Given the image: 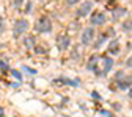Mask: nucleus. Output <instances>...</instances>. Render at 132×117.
<instances>
[{
  "label": "nucleus",
  "mask_w": 132,
  "mask_h": 117,
  "mask_svg": "<svg viewBox=\"0 0 132 117\" xmlns=\"http://www.w3.org/2000/svg\"><path fill=\"white\" fill-rule=\"evenodd\" d=\"M35 31L36 33H51L52 31V22L47 16H43L39 17L35 24Z\"/></svg>",
  "instance_id": "nucleus-1"
},
{
  "label": "nucleus",
  "mask_w": 132,
  "mask_h": 117,
  "mask_svg": "<svg viewBox=\"0 0 132 117\" xmlns=\"http://www.w3.org/2000/svg\"><path fill=\"white\" fill-rule=\"evenodd\" d=\"M28 20L27 19H18L14 22V27H13V35H14V38H19L21 35H24V31H27V28H28Z\"/></svg>",
  "instance_id": "nucleus-2"
},
{
  "label": "nucleus",
  "mask_w": 132,
  "mask_h": 117,
  "mask_svg": "<svg viewBox=\"0 0 132 117\" xmlns=\"http://www.w3.org/2000/svg\"><path fill=\"white\" fill-rule=\"evenodd\" d=\"M94 39V28L93 27H87L84 31H82V36H80V42L84 45H90Z\"/></svg>",
  "instance_id": "nucleus-3"
},
{
  "label": "nucleus",
  "mask_w": 132,
  "mask_h": 117,
  "mask_svg": "<svg viewBox=\"0 0 132 117\" xmlns=\"http://www.w3.org/2000/svg\"><path fill=\"white\" fill-rule=\"evenodd\" d=\"M93 9V2H90V0H87V2H84L76 11L77 17H85L87 14H90V11Z\"/></svg>",
  "instance_id": "nucleus-4"
},
{
  "label": "nucleus",
  "mask_w": 132,
  "mask_h": 117,
  "mask_svg": "<svg viewBox=\"0 0 132 117\" xmlns=\"http://www.w3.org/2000/svg\"><path fill=\"white\" fill-rule=\"evenodd\" d=\"M90 22H91V25H94V27H101V25H104L105 22H107V16L104 14V13H94L93 16H91V19H90Z\"/></svg>",
  "instance_id": "nucleus-5"
},
{
  "label": "nucleus",
  "mask_w": 132,
  "mask_h": 117,
  "mask_svg": "<svg viewBox=\"0 0 132 117\" xmlns=\"http://www.w3.org/2000/svg\"><path fill=\"white\" fill-rule=\"evenodd\" d=\"M69 44H71V39L68 36H58L57 38V47H58L60 52H64V50L69 47Z\"/></svg>",
  "instance_id": "nucleus-6"
},
{
  "label": "nucleus",
  "mask_w": 132,
  "mask_h": 117,
  "mask_svg": "<svg viewBox=\"0 0 132 117\" xmlns=\"http://www.w3.org/2000/svg\"><path fill=\"white\" fill-rule=\"evenodd\" d=\"M113 59L110 58V56H104L102 58V75H107L110 70H112V67H113Z\"/></svg>",
  "instance_id": "nucleus-7"
},
{
  "label": "nucleus",
  "mask_w": 132,
  "mask_h": 117,
  "mask_svg": "<svg viewBox=\"0 0 132 117\" xmlns=\"http://www.w3.org/2000/svg\"><path fill=\"white\" fill-rule=\"evenodd\" d=\"M109 53L110 55H118L120 53V41L117 38L110 42V45H109Z\"/></svg>",
  "instance_id": "nucleus-8"
},
{
  "label": "nucleus",
  "mask_w": 132,
  "mask_h": 117,
  "mask_svg": "<svg viewBox=\"0 0 132 117\" xmlns=\"http://www.w3.org/2000/svg\"><path fill=\"white\" fill-rule=\"evenodd\" d=\"M126 13H127L126 8H121V6H120V8H115V9L112 11V14H113V16H112V20H118L120 17H123Z\"/></svg>",
  "instance_id": "nucleus-9"
},
{
  "label": "nucleus",
  "mask_w": 132,
  "mask_h": 117,
  "mask_svg": "<svg viewBox=\"0 0 132 117\" xmlns=\"http://www.w3.org/2000/svg\"><path fill=\"white\" fill-rule=\"evenodd\" d=\"M130 84H132V77L129 75V77L123 78V80L118 83V88H120L121 91H124V89H129V88H130Z\"/></svg>",
  "instance_id": "nucleus-10"
},
{
  "label": "nucleus",
  "mask_w": 132,
  "mask_h": 117,
  "mask_svg": "<svg viewBox=\"0 0 132 117\" xmlns=\"http://www.w3.org/2000/svg\"><path fill=\"white\" fill-rule=\"evenodd\" d=\"M55 81H57V83H63V84H69V86H74V88H77V86H79V81H77V80H69V78H66V77L57 78Z\"/></svg>",
  "instance_id": "nucleus-11"
},
{
  "label": "nucleus",
  "mask_w": 132,
  "mask_h": 117,
  "mask_svg": "<svg viewBox=\"0 0 132 117\" xmlns=\"http://www.w3.org/2000/svg\"><path fill=\"white\" fill-rule=\"evenodd\" d=\"M99 58H97V55H93L91 58H90V61H88V64H87V70H91V72H96L97 73V69H96V61H97Z\"/></svg>",
  "instance_id": "nucleus-12"
},
{
  "label": "nucleus",
  "mask_w": 132,
  "mask_h": 117,
  "mask_svg": "<svg viewBox=\"0 0 132 117\" xmlns=\"http://www.w3.org/2000/svg\"><path fill=\"white\" fill-rule=\"evenodd\" d=\"M121 30H123V31H126V33L132 31V19L124 20V22H123V25H121Z\"/></svg>",
  "instance_id": "nucleus-13"
},
{
  "label": "nucleus",
  "mask_w": 132,
  "mask_h": 117,
  "mask_svg": "<svg viewBox=\"0 0 132 117\" xmlns=\"http://www.w3.org/2000/svg\"><path fill=\"white\" fill-rule=\"evenodd\" d=\"M24 45H25V47H31V45H35V38H33V36H28V38L24 41Z\"/></svg>",
  "instance_id": "nucleus-14"
},
{
  "label": "nucleus",
  "mask_w": 132,
  "mask_h": 117,
  "mask_svg": "<svg viewBox=\"0 0 132 117\" xmlns=\"http://www.w3.org/2000/svg\"><path fill=\"white\" fill-rule=\"evenodd\" d=\"M126 75H124V70H118L117 73H115V81H117V83H120L123 78H124Z\"/></svg>",
  "instance_id": "nucleus-15"
},
{
  "label": "nucleus",
  "mask_w": 132,
  "mask_h": 117,
  "mask_svg": "<svg viewBox=\"0 0 132 117\" xmlns=\"http://www.w3.org/2000/svg\"><path fill=\"white\" fill-rule=\"evenodd\" d=\"M11 75H13L16 80H18V81H22V75H21L19 70H14V69H13V70H11Z\"/></svg>",
  "instance_id": "nucleus-16"
},
{
  "label": "nucleus",
  "mask_w": 132,
  "mask_h": 117,
  "mask_svg": "<svg viewBox=\"0 0 132 117\" xmlns=\"http://www.w3.org/2000/svg\"><path fill=\"white\" fill-rule=\"evenodd\" d=\"M104 41H105V36H104V35H102V36H101V38H99V41H97V42H96V44H94V45H93V47H94V48H96V50H97V48H99V47H101V45H102V44H104Z\"/></svg>",
  "instance_id": "nucleus-17"
},
{
  "label": "nucleus",
  "mask_w": 132,
  "mask_h": 117,
  "mask_svg": "<svg viewBox=\"0 0 132 117\" xmlns=\"http://www.w3.org/2000/svg\"><path fill=\"white\" fill-rule=\"evenodd\" d=\"M22 70H24V72H27V73H30V75H36V70H35V69L27 67V66H22Z\"/></svg>",
  "instance_id": "nucleus-18"
},
{
  "label": "nucleus",
  "mask_w": 132,
  "mask_h": 117,
  "mask_svg": "<svg viewBox=\"0 0 132 117\" xmlns=\"http://www.w3.org/2000/svg\"><path fill=\"white\" fill-rule=\"evenodd\" d=\"M64 2H66V5H68V6H74V5H77L80 2V0H64Z\"/></svg>",
  "instance_id": "nucleus-19"
},
{
  "label": "nucleus",
  "mask_w": 132,
  "mask_h": 117,
  "mask_svg": "<svg viewBox=\"0 0 132 117\" xmlns=\"http://www.w3.org/2000/svg\"><path fill=\"white\" fill-rule=\"evenodd\" d=\"M124 66H126V67H129V69H132V56H129V58L126 59Z\"/></svg>",
  "instance_id": "nucleus-20"
},
{
  "label": "nucleus",
  "mask_w": 132,
  "mask_h": 117,
  "mask_svg": "<svg viewBox=\"0 0 132 117\" xmlns=\"http://www.w3.org/2000/svg\"><path fill=\"white\" fill-rule=\"evenodd\" d=\"M22 2H24V0H13V6L14 8H19L22 5Z\"/></svg>",
  "instance_id": "nucleus-21"
},
{
  "label": "nucleus",
  "mask_w": 132,
  "mask_h": 117,
  "mask_svg": "<svg viewBox=\"0 0 132 117\" xmlns=\"http://www.w3.org/2000/svg\"><path fill=\"white\" fill-rule=\"evenodd\" d=\"M0 69H2V70H6V69H8V64H6L5 61H0Z\"/></svg>",
  "instance_id": "nucleus-22"
},
{
  "label": "nucleus",
  "mask_w": 132,
  "mask_h": 117,
  "mask_svg": "<svg viewBox=\"0 0 132 117\" xmlns=\"http://www.w3.org/2000/svg\"><path fill=\"white\" fill-rule=\"evenodd\" d=\"M101 115H110V112H107L105 109H101Z\"/></svg>",
  "instance_id": "nucleus-23"
},
{
  "label": "nucleus",
  "mask_w": 132,
  "mask_h": 117,
  "mask_svg": "<svg viewBox=\"0 0 132 117\" xmlns=\"http://www.w3.org/2000/svg\"><path fill=\"white\" fill-rule=\"evenodd\" d=\"M93 97H94V98H99V100H101V95H99L97 92H93Z\"/></svg>",
  "instance_id": "nucleus-24"
},
{
  "label": "nucleus",
  "mask_w": 132,
  "mask_h": 117,
  "mask_svg": "<svg viewBox=\"0 0 132 117\" xmlns=\"http://www.w3.org/2000/svg\"><path fill=\"white\" fill-rule=\"evenodd\" d=\"M30 9H31V2H28V3H27V13H28Z\"/></svg>",
  "instance_id": "nucleus-25"
},
{
  "label": "nucleus",
  "mask_w": 132,
  "mask_h": 117,
  "mask_svg": "<svg viewBox=\"0 0 132 117\" xmlns=\"http://www.w3.org/2000/svg\"><path fill=\"white\" fill-rule=\"evenodd\" d=\"M2 30H3V22H2V19H0V33H2Z\"/></svg>",
  "instance_id": "nucleus-26"
},
{
  "label": "nucleus",
  "mask_w": 132,
  "mask_h": 117,
  "mask_svg": "<svg viewBox=\"0 0 132 117\" xmlns=\"http://www.w3.org/2000/svg\"><path fill=\"white\" fill-rule=\"evenodd\" d=\"M3 115H5V114H3V108L0 106V117H3Z\"/></svg>",
  "instance_id": "nucleus-27"
},
{
  "label": "nucleus",
  "mask_w": 132,
  "mask_h": 117,
  "mask_svg": "<svg viewBox=\"0 0 132 117\" xmlns=\"http://www.w3.org/2000/svg\"><path fill=\"white\" fill-rule=\"evenodd\" d=\"M129 97H130V98H132V89H130V91H129Z\"/></svg>",
  "instance_id": "nucleus-28"
},
{
  "label": "nucleus",
  "mask_w": 132,
  "mask_h": 117,
  "mask_svg": "<svg viewBox=\"0 0 132 117\" xmlns=\"http://www.w3.org/2000/svg\"><path fill=\"white\" fill-rule=\"evenodd\" d=\"M109 117H115V115H112V114H110V115H109Z\"/></svg>",
  "instance_id": "nucleus-29"
},
{
  "label": "nucleus",
  "mask_w": 132,
  "mask_h": 117,
  "mask_svg": "<svg viewBox=\"0 0 132 117\" xmlns=\"http://www.w3.org/2000/svg\"><path fill=\"white\" fill-rule=\"evenodd\" d=\"M64 117H68V115H64Z\"/></svg>",
  "instance_id": "nucleus-30"
}]
</instances>
